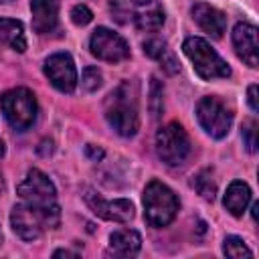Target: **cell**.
Masks as SVG:
<instances>
[{
  "label": "cell",
  "mask_w": 259,
  "mask_h": 259,
  "mask_svg": "<svg viewBox=\"0 0 259 259\" xmlns=\"http://www.w3.org/2000/svg\"><path fill=\"white\" fill-rule=\"evenodd\" d=\"M105 119L115 134L123 138L136 136L140 127V113H138V85L134 81H123L107 95Z\"/></svg>",
  "instance_id": "obj_1"
},
{
  "label": "cell",
  "mask_w": 259,
  "mask_h": 259,
  "mask_svg": "<svg viewBox=\"0 0 259 259\" xmlns=\"http://www.w3.org/2000/svg\"><path fill=\"white\" fill-rule=\"evenodd\" d=\"M61 221V208H38L26 202L14 204L10 210V227L22 241H34L45 231L55 229Z\"/></svg>",
  "instance_id": "obj_2"
},
{
  "label": "cell",
  "mask_w": 259,
  "mask_h": 259,
  "mask_svg": "<svg viewBox=\"0 0 259 259\" xmlns=\"http://www.w3.org/2000/svg\"><path fill=\"white\" fill-rule=\"evenodd\" d=\"M178 208H180V202L172 192V188H168L160 180L148 182L144 190V219L150 227L154 229L168 227L176 219Z\"/></svg>",
  "instance_id": "obj_3"
},
{
  "label": "cell",
  "mask_w": 259,
  "mask_h": 259,
  "mask_svg": "<svg viewBox=\"0 0 259 259\" xmlns=\"http://www.w3.org/2000/svg\"><path fill=\"white\" fill-rule=\"evenodd\" d=\"M184 55L190 59L196 75L200 79H225L231 77V67L219 57V53L200 36H190L182 45Z\"/></svg>",
  "instance_id": "obj_4"
},
{
  "label": "cell",
  "mask_w": 259,
  "mask_h": 259,
  "mask_svg": "<svg viewBox=\"0 0 259 259\" xmlns=\"http://www.w3.org/2000/svg\"><path fill=\"white\" fill-rule=\"evenodd\" d=\"M0 109H2L8 125L14 127L16 132L28 130L34 123L36 113H38L36 97L26 87H16V89L2 93L0 95Z\"/></svg>",
  "instance_id": "obj_5"
},
{
  "label": "cell",
  "mask_w": 259,
  "mask_h": 259,
  "mask_svg": "<svg viewBox=\"0 0 259 259\" xmlns=\"http://www.w3.org/2000/svg\"><path fill=\"white\" fill-rule=\"evenodd\" d=\"M156 152L168 166L184 164L190 156V138L186 130L176 121H170L160 127L156 134Z\"/></svg>",
  "instance_id": "obj_6"
},
{
  "label": "cell",
  "mask_w": 259,
  "mask_h": 259,
  "mask_svg": "<svg viewBox=\"0 0 259 259\" xmlns=\"http://www.w3.org/2000/svg\"><path fill=\"white\" fill-rule=\"evenodd\" d=\"M16 194L26 204H32L38 208H59L57 188H55L53 180L38 168H32L26 172L24 180L16 186Z\"/></svg>",
  "instance_id": "obj_7"
},
{
  "label": "cell",
  "mask_w": 259,
  "mask_h": 259,
  "mask_svg": "<svg viewBox=\"0 0 259 259\" xmlns=\"http://www.w3.org/2000/svg\"><path fill=\"white\" fill-rule=\"evenodd\" d=\"M196 117L202 130L214 140H223L233 125V111L214 95H206L196 103Z\"/></svg>",
  "instance_id": "obj_8"
},
{
  "label": "cell",
  "mask_w": 259,
  "mask_h": 259,
  "mask_svg": "<svg viewBox=\"0 0 259 259\" xmlns=\"http://www.w3.org/2000/svg\"><path fill=\"white\" fill-rule=\"evenodd\" d=\"M115 14L119 20H121V16H130L132 22L136 24V28L146 30V32L158 30L166 20L164 8L160 6L158 0H130L125 4V8L115 6Z\"/></svg>",
  "instance_id": "obj_9"
},
{
  "label": "cell",
  "mask_w": 259,
  "mask_h": 259,
  "mask_svg": "<svg viewBox=\"0 0 259 259\" xmlns=\"http://www.w3.org/2000/svg\"><path fill=\"white\" fill-rule=\"evenodd\" d=\"M89 49L91 55L97 57L99 61H107V63H119L130 59V47L127 42L113 30L99 26L93 30L91 38H89Z\"/></svg>",
  "instance_id": "obj_10"
},
{
  "label": "cell",
  "mask_w": 259,
  "mask_h": 259,
  "mask_svg": "<svg viewBox=\"0 0 259 259\" xmlns=\"http://www.w3.org/2000/svg\"><path fill=\"white\" fill-rule=\"evenodd\" d=\"M83 200L85 204L93 210V214H97L99 219L105 221H113V223H130L136 214V206L132 200L127 198H117V200H105L103 196H99L95 190L85 188L83 190Z\"/></svg>",
  "instance_id": "obj_11"
},
{
  "label": "cell",
  "mask_w": 259,
  "mask_h": 259,
  "mask_svg": "<svg viewBox=\"0 0 259 259\" xmlns=\"http://www.w3.org/2000/svg\"><path fill=\"white\" fill-rule=\"evenodd\" d=\"M47 79L61 93H73L77 87V69L69 53H55L45 61L42 67Z\"/></svg>",
  "instance_id": "obj_12"
},
{
  "label": "cell",
  "mask_w": 259,
  "mask_h": 259,
  "mask_svg": "<svg viewBox=\"0 0 259 259\" xmlns=\"http://www.w3.org/2000/svg\"><path fill=\"white\" fill-rule=\"evenodd\" d=\"M233 47L237 51V57L249 65L257 67L259 65V42H257V28L249 22H239L233 28Z\"/></svg>",
  "instance_id": "obj_13"
},
{
  "label": "cell",
  "mask_w": 259,
  "mask_h": 259,
  "mask_svg": "<svg viewBox=\"0 0 259 259\" xmlns=\"http://www.w3.org/2000/svg\"><path fill=\"white\" fill-rule=\"evenodd\" d=\"M190 14H192L194 22L204 32H208L212 38H221L223 36L225 28H227V16L219 8H214V6L206 4V2H196L190 8Z\"/></svg>",
  "instance_id": "obj_14"
},
{
  "label": "cell",
  "mask_w": 259,
  "mask_h": 259,
  "mask_svg": "<svg viewBox=\"0 0 259 259\" xmlns=\"http://www.w3.org/2000/svg\"><path fill=\"white\" fill-rule=\"evenodd\" d=\"M32 28L38 34H49L59 24V0H30Z\"/></svg>",
  "instance_id": "obj_15"
},
{
  "label": "cell",
  "mask_w": 259,
  "mask_h": 259,
  "mask_svg": "<svg viewBox=\"0 0 259 259\" xmlns=\"http://www.w3.org/2000/svg\"><path fill=\"white\" fill-rule=\"evenodd\" d=\"M142 249V237L134 229H117L109 235L107 255L113 257H136Z\"/></svg>",
  "instance_id": "obj_16"
},
{
  "label": "cell",
  "mask_w": 259,
  "mask_h": 259,
  "mask_svg": "<svg viewBox=\"0 0 259 259\" xmlns=\"http://www.w3.org/2000/svg\"><path fill=\"white\" fill-rule=\"evenodd\" d=\"M144 53H146L150 59L158 61L160 67H162L168 75H176V73L180 71L178 59L174 57L172 49H168V45H166L162 38H148V40L144 42Z\"/></svg>",
  "instance_id": "obj_17"
},
{
  "label": "cell",
  "mask_w": 259,
  "mask_h": 259,
  "mask_svg": "<svg viewBox=\"0 0 259 259\" xmlns=\"http://www.w3.org/2000/svg\"><path fill=\"white\" fill-rule=\"evenodd\" d=\"M251 202V188L243 180H233L225 192L223 204L233 217H241Z\"/></svg>",
  "instance_id": "obj_18"
},
{
  "label": "cell",
  "mask_w": 259,
  "mask_h": 259,
  "mask_svg": "<svg viewBox=\"0 0 259 259\" xmlns=\"http://www.w3.org/2000/svg\"><path fill=\"white\" fill-rule=\"evenodd\" d=\"M0 40L14 49L16 53L26 51V36H24V26L20 20L14 18H0Z\"/></svg>",
  "instance_id": "obj_19"
},
{
  "label": "cell",
  "mask_w": 259,
  "mask_h": 259,
  "mask_svg": "<svg viewBox=\"0 0 259 259\" xmlns=\"http://www.w3.org/2000/svg\"><path fill=\"white\" fill-rule=\"evenodd\" d=\"M190 186L204 198V200H214V196H217V184H214V180H212V174H210V170H200V172H196L194 176H192V180H190Z\"/></svg>",
  "instance_id": "obj_20"
},
{
  "label": "cell",
  "mask_w": 259,
  "mask_h": 259,
  "mask_svg": "<svg viewBox=\"0 0 259 259\" xmlns=\"http://www.w3.org/2000/svg\"><path fill=\"white\" fill-rule=\"evenodd\" d=\"M148 95H150V99H148L150 113H152L154 119H158L164 111V85L156 77L150 79V93Z\"/></svg>",
  "instance_id": "obj_21"
},
{
  "label": "cell",
  "mask_w": 259,
  "mask_h": 259,
  "mask_svg": "<svg viewBox=\"0 0 259 259\" xmlns=\"http://www.w3.org/2000/svg\"><path fill=\"white\" fill-rule=\"evenodd\" d=\"M223 253L227 257H233V259H241V257H253V251L245 245V241L241 237H235V235H229L225 241H223Z\"/></svg>",
  "instance_id": "obj_22"
},
{
  "label": "cell",
  "mask_w": 259,
  "mask_h": 259,
  "mask_svg": "<svg viewBox=\"0 0 259 259\" xmlns=\"http://www.w3.org/2000/svg\"><path fill=\"white\" fill-rule=\"evenodd\" d=\"M241 136H243L245 148H247L251 154H255V152H257V146H259V140H257V123H255L253 119L243 121V125H241Z\"/></svg>",
  "instance_id": "obj_23"
},
{
  "label": "cell",
  "mask_w": 259,
  "mask_h": 259,
  "mask_svg": "<svg viewBox=\"0 0 259 259\" xmlns=\"http://www.w3.org/2000/svg\"><path fill=\"white\" fill-rule=\"evenodd\" d=\"M101 83H103L101 71H99L97 67H85V71H83V79H81L83 89L89 91V93H93V91H97V89L101 87Z\"/></svg>",
  "instance_id": "obj_24"
},
{
  "label": "cell",
  "mask_w": 259,
  "mask_h": 259,
  "mask_svg": "<svg viewBox=\"0 0 259 259\" xmlns=\"http://www.w3.org/2000/svg\"><path fill=\"white\" fill-rule=\"evenodd\" d=\"M71 20H73V24H77V26H85V24H89V22L93 20V12H91L85 4H77V6H73V10H71Z\"/></svg>",
  "instance_id": "obj_25"
},
{
  "label": "cell",
  "mask_w": 259,
  "mask_h": 259,
  "mask_svg": "<svg viewBox=\"0 0 259 259\" xmlns=\"http://www.w3.org/2000/svg\"><path fill=\"white\" fill-rule=\"evenodd\" d=\"M247 101H249V107L253 111H259V101H257V85H249L247 89Z\"/></svg>",
  "instance_id": "obj_26"
},
{
  "label": "cell",
  "mask_w": 259,
  "mask_h": 259,
  "mask_svg": "<svg viewBox=\"0 0 259 259\" xmlns=\"http://www.w3.org/2000/svg\"><path fill=\"white\" fill-rule=\"evenodd\" d=\"M85 154H87L91 160H95V162L103 158V150L97 148V146H93V144H87V146H85Z\"/></svg>",
  "instance_id": "obj_27"
},
{
  "label": "cell",
  "mask_w": 259,
  "mask_h": 259,
  "mask_svg": "<svg viewBox=\"0 0 259 259\" xmlns=\"http://www.w3.org/2000/svg\"><path fill=\"white\" fill-rule=\"evenodd\" d=\"M53 257H79V253H73V251H69V249H57V251L53 253Z\"/></svg>",
  "instance_id": "obj_28"
},
{
  "label": "cell",
  "mask_w": 259,
  "mask_h": 259,
  "mask_svg": "<svg viewBox=\"0 0 259 259\" xmlns=\"http://www.w3.org/2000/svg\"><path fill=\"white\" fill-rule=\"evenodd\" d=\"M4 156V142H2V138H0V158ZM4 190V178H2V172H0V192Z\"/></svg>",
  "instance_id": "obj_29"
},
{
  "label": "cell",
  "mask_w": 259,
  "mask_h": 259,
  "mask_svg": "<svg viewBox=\"0 0 259 259\" xmlns=\"http://www.w3.org/2000/svg\"><path fill=\"white\" fill-rule=\"evenodd\" d=\"M257 210H259V202H255V204H253V208H251V214H253V221H257Z\"/></svg>",
  "instance_id": "obj_30"
},
{
  "label": "cell",
  "mask_w": 259,
  "mask_h": 259,
  "mask_svg": "<svg viewBox=\"0 0 259 259\" xmlns=\"http://www.w3.org/2000/svg\"><path fill=\"white\" fill-rule=\"evenodd\" d=\"M0 243H2V233H0Z\"/></svg>",
  "instance_id": "obj_31"
},
{
  "label": "cell",
  "mask_w": 259,
  "mask_h": 259,
  "mask_svg": "<svg viewBox=\"0 0 259 259\" xmlns=\"http://www.w3.org/2000/svg\"><path fill=\"white\" fill-rule=\"evenodd\" d=\"M0 2H10V0H0Z\"/></svg>",
  "instance_id": "obj_32"
}]
</instances>
